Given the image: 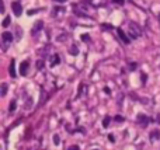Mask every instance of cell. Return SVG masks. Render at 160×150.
<instances>
[{"label":"cell","mask_w":160,"mask_h":150,"mask_svg":"<svg viewBox=\"0 0 160 150\" xmlns=\"http://www.w3.org/2000/svg\"><path fill=\"white\" fill-rule=\"evenodd\" d=\"M82 39L84 41V42H89V41H90V37H89L87 34H83V35H82Z\"/></svg>","instance_id":"obj_17"},{"label":"cell","mask_w":160,"mask_h":150,"mask_svg":"<svg viewBox=\"0 0 160 150\" xmlns=\"http://www.w3.org/2000/svg\"><path fill=\"white\" fill-rule=\"evenodd\" d=\"M129 69H131V70H135L136 69V63H135V62H132L131 65H129Z\"/></svg>","instance_id":"obj_20"},{"label":"cell","mask_w":160,"mask_h":150,"mask_svg":"<svg viewBox=\"0 0 160 150\" xmlns=\"http://www.w3.org/2000/svg\"><path fill=\"white\" fill-rule=\"evenodd\" d=\"M8 72H10V76H11L13 79L17 76V74H16V62H14V59L10 62V67H8Z\"/></svg>","instance_id":"obj_7"},{"label":"cell","mask_w":160,"mask_h":150,"mask_svg":"<svg viewBox=\"0 0 160 150\" xmlns=\"http://www.w3.org/2000/svg\"><path fill=\"white\" fill-rule=\"evenodd\" d=\"M117 33H118L119 38L122 39V42H124V44H129V42H131V39H129V37H127V34L124 33V30L118 28V30H117Z\"/></svg>","instance_id":"obj_5"},{"label":"cell","mask_w":160,"mask_h":150,"mask_svg":"<svg viewBox=\"0 0 160 150\" xmlns=\"http://www.w3.org/2000/svg\"><path fill=\"white\" fill-rule=\"evenodd\" d=\"M28 62L27 61H24L23 63H21V66H20V73H21V76H27V72H28Z\"/></svg>","instance_id":"obj_6"},{"label":"cell","mask_w":160,"mask_h":150,"mask_svg":"<svg viewBox=\"0 0 160 150\" xmlns=\"http://www.w3.org/2000/svg\"><path fill=\"white\" fill-rule=\"evenodd\" d=\"M129 34L132 38H138L140 35V27L136 23H129Z\"/></svg>","instance_id":"obj_1"},{"label":"cell","mask_w":160,"mask_h":150,"mask_svg":"<svg viewBox=\"0 0 160 150\" xmlns=\"http://www.w3.org/2000/svg\"><path fill=\"white\" fill-rule=\"evenodd\" d=\"M70 53H72V55H77L79 53V49L76 45H72V46H70Z\"/></svg>","instance_id":"obj_12"},{"label":"cell","mask_w":160,"mask_h":150,"mask_svg":"<svg viewBox=\"0 0 160 150\" xmlns=\"http://www.w3.org/2000/svg\"><path fill=\"white\" fill-rule=\"evenodd\" d=\"M59 61H61V58H59V55H58V53H55V55H52V56L49 58V63H51V66L58 65V63H59Z\"/></svg>","instance_id":"obj_9"},{"label":"cell","mask_w":160,"mask_h":150,"mask_svg":"<svg viewBox=\"0 0 160 150\" xmlns=\"http://www.w3.org/2000/svg\"><path fill=\"white\" fill-rule=\"evenodd\" d=\"M136 121H138V123H139L140 126H143V128H146L148 126V123L150 122V118L146 117L145 114H139L138 117H136Z\"/></svg>","instance_id":"obj_2"},{"label":"cell","mask_w":160,"mask_h":150,"mask_svg":"<svg viewBox=\"0 0 160 150\" xmlns=\"http://www.w3.org/2000/svg\"><path fill=\"white\" fill-rule=\"evenodd\" d=\"M10 24V17H7V18H4V21H3V27H7V25Z\"/></svg>","instance_id":"obj_16"},{"label":"cell","mask_w":160,"mask_h":150,"mask_svg":"<svg viewBox=\"0 0 160 150\" xmlns=\"http://www.w3.org/2000/svg\"><path fill=\"white\" fill-rule=\"evenodd\" d=\"M53 2H58V3H63V2H67V0H53Z\"/></svg>","instance_id":"obj_26"},{"label":"cell","mask_w":160,"mask_h":150,"mask_svg":"<svg viewBox=\"0 0 160 150\" xmlns=\"http://www.w3.org/2000/svg\"><path fill=\"white\" fill-rule=\"evenodd\" d=\"M89 2H90V0H89Z\"/></svg>","instance_id":"obj_29"},{"label":"cell","mask_w":160,"mask_h":150,"mask_svg":"<svg viewBox=\"0 0 160 150\" xmlns=\"http://www.w3.org/2000/svg\"><path fill=\"white\" fill-rule=\"evenodd\" d=\"M53 143H55V145H59V136H58V135L53 136Z\"/></svg>","instance_id":"obj_18"},{"label":"cell","mask_w":160,"mask_h":150,"mask_svg":"<svg viewBox=\"0 0 160 150\" xmlns=\"http://www.w3.org/2000/svg\"><path fill=\"white\" fill-rule=\"evenodd\" d=\"M159 21H160V14H159Z\"/></svg>","instance_id":"obj_28"},{"label":"cell","mask_w":160,"mask_h":150,"mask_svg":"<svg viewBox=\"0 0 160 150\" xmlns=\"http://www.w3.org/2000/svg\"><path fill=\"white\" fill-rule=\"evenodd\" d=\"M110 119H111L110 117H105V118L103 119V126H104V128H107V126L110 125Z\"/></svg>","instance_id":"obj_14"},{"label":"cell","mask_w":160,"mask_h":150,"mask_svg":"<svg viewBox=\"0 0 160 150\" xmlns=\"http://www.w3.org/2000/svg\"><path fill=\"white\" fill-rule=\"evenodd\" d=\"M0 13H4V3H3V0H0Z\"/></svg>","instance_id":"obj_19"},{"label":"cell","mask_w":160,"mask_h":150,"mask_svg":"<svg viewBox=\"0 0 160 150\" xmlns=\"http://www.w3.org/2000/svg\"><path fill=\"white\" fill-rule=\"evenodd\" d=\"M67 150H79V146H70Z\"/></svg>","instance_id":"obj_22"},{"label":"cell","mask_w":160,"mask_h":150,"mask_svg":"<svg viewBox=\"0 0 160 150\" xmlns=\"http://www.w3.org/2000/svg\"><path fill=\"white\" fill-rule=\"evenodd\" d=\"M114 3H118V4H124V0H112Z\"/></svg>","instance_id":"obj_23"},{"label":"cell","mask_w":160,"mask_h":150,"mask_svg":"<svg viewBox=\"0 0 160 150\" xmlns=\"http://www.w3.org/2000/svg\"><path fill=\"white\" fill-rule=\"evenodd\" d=\"M11 7H13V11H14V14H16L17 17H20L21 13H23V7H21V4L18 3V2H14V3L11 4Z\"/></svg>","instance_id":"obj_4"},{"label":"cell","mask_w":160,"mask_h":150,"mask_svg":"<svg viewBox=\"0 0 160 150\" xmlns=\"http://www.w3.org/2000/svg\"><path fill=\"white\" fill-rule=\"evenodd\" d=\"M149 139H150V142L159 140V139H160V130H153L152 133L149 135Z\"/></svg>","instance_id":"obj_8"},{"label":"cell","mask_w":160,"mask_h":150,"mask_svg":"<svg viewBox=\"0 0 160 150\" xmlns=\"http://www.w3.org/2000/svg\"><path fill=\"white\" fill-rule=\"evenodd\" d=\"M156 122H157V123H160V114H159V115H157V119H156Z\"/></svg>","instance_id":"obj_27"},{"label":"cell","mask_w":160,"mask_h":150,"mask_svg":"<svg viewBox=\"0 0 160 150\" xmlns=\"http://www.w3.org/2000/svg\"><path fill=\"white\" fill-rule=\"evenodd\" d=\"M37 63H38V65H37V67H38V69H41V67H42V61H38Z\"/></svg>","instance_id":"obj_21"},{"label":"cell","mask_w":160,"mask_h":150,"mask_svg":"<svg viewBox=\"0 0 160 150\" xmlns=\"http://www.w3.org/2000/svg\"><path fill=\"white\" fill-rule=\"evenodd\" d=\"M7 84H6V83H2V84H0V97H4V95H6V94H7Z\"/></svg>","instance_id":"obj_10"},{"label":"cell","mask_w":160,"mask_h":150,"mask_svg":"<svg viewBox=\"0 0 160 150\" xmlns=\"http://www.w3.org/2000/svg\"><path fill=\"white\" fill-rule=\"evenodd\" d=\"M35 13H37V10H30V11H28V14L31 16V14H35Z\"/></svg>","instance_id":"obj_25"},{"label":"cell","mask_w":160,"mask_h":150,"mask_svg":"<svg viewBox=\"0 0 160 150\" xmlns=\"http://www.w3.org/2000/svg\"><path fill=\"white\" fill-rule=\"evenodd\" d=\"M14 110H16V101L13 100V101L10 102V105H8V111H10V112H14Z\"/></svg>","instance_id":"obj_13"},{"label":"cell","mask_w":160,"mask_h":150,"mask_svg":"<svg viewBox=\"0 0 160 150\" xmlns=\"http://www.w3.org/2000/svg\"><path fill=\"white\" fill-rule=\"evenodd\" d=\"M41 30H44V21L39 20V21H37V23L34 24L33 30H31V34H33V35H37V34L39 33Z\"/></svg>","instance_id":"obj_3"},{"label":"cell","mask_w":160,"mask_h":150,"mask_svg":"<svg viewBox=\"0 0 160 150\" xmlns=\"http://www.w3.org/2000/svg\"><path fill=\"white\" fill-rule=\"evenodd\" d=\"M142 81H143V83L146 81V74H145V73H142Z\"/></svg>","instance_id":"obj_24"},{"label":"cell","mask_w":160,"mask_h":150,"mask_svg":"<svg viewBox=\"0 0 160 150\" xmlns=\"http://www.w3.org/2000/svg\"><path fill=\"white\" fill-rule=\"evenodd\" d=\"M114 119H115V122H118V123H122V122L125 121V118L121 117V115H117V117H115Z\"/></svg>","instance_id":"obj_15"},{"label":"cell","mask_w":160,"mask_h":150,"mask_svg":"<svg viewBox=\"0 0 160 150\" xmlns=\"http://www.w3.org/2000/svg\"><path fill=\"white\" fill-rule=\"evenodd\" d=\"M2 38H3L6 42H11L13 41V35L10 33H3V35H2Z\"/></svg>","instance_id":"obj_11"}]
</instances>
